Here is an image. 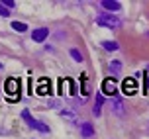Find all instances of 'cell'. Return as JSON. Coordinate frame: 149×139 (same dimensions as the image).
Masks as SVG:
<instances>
[{
	"mask_svg": "<svg viewBox=\"0 0 149 139\" xmlns=\"http://www.w3.org/2000/svg\"><path fill=\"white\" fill-rule=\"evenodd\" d=\"M4 88H6V100L8 102H18L20 90H22L20 81H18V79H8L6 84H4Z\"/></svg>",
	"mask_w": 149,
	"mask_h": 139,
	"instance_id": "1",
	"label": "cell"
},
{
	"mask_svg": "<svg viewBox=\"0 0 149 139\" xmlns=\"http://www.w3.org/2000/svg\"><path fill=\"white\" fill-rule=\"evenodd\" d=\"M96 24L102 26V28H108V29H118L122 26V20L116 14H100L96 18Z\"/></svg>",
	"mask_w": 149,
	"mask_h": 139,
	"instance_id": "2",
	"label": "cell"
},
{
	"mask_svg": "<svg viewBox=\"0 0 149 139\" xmlns=\"http://www.w3.org/2000/svg\"><path fill=\"white\" fill-rule=\"evenodd\" d=\"M22 120L30 125L31 129H37V131H41V133H49V127H47L45 124H41V122L33 120V117H31V114H30V110H22Z\"/></svg>",
	"mask_w": 149,
	"mask_h": 139,
	"instance_id": "3",
	"label": "cell"
},
{
	"mask_svg": "<svg viewBox=\"0 0 149 139\" xmlns=\"http://www.w3.org/2000/svg\"><path fill=\"white\" fill-rule=\"evenodd\" d=\"M102 92H104L106 96H118V84H116V79H112V76L104 79V82H102Z\"/></svg>",
	"mask_w": 149,
	"mask_h": 139,
	"instance_id": "4",
	"label": "cell"
},
{
	"mask_svg": "<svg viewBox=\"0 0 149 139\" xmlns=\"http://www.w3.org/2000/svg\"><path fill=\"white\" fill-rule=\"evenodd\" d=\"M122 92H124L126 96H134L135 92H137V79H135V76L126 79L124 84H122Z\"/></svg>",
	"mask_w": 149,
	"mask_h": 139,
	"instance_id": "5",
	"label": "cell"
},
{
	"mask_svg": "<svg viewBox=\"0 0 149 139\" xmlns=\"http://www.w3.org/2000/svg\"><path fill=\"white\" fill-rule=\"evenodd\" d=\"M36 92L39 96H47V94H53V88H51V81L49 79H39L37 81V88Z\"/></svg>",
	"mask_w": 149,
	"mask_h": 139,
	"instance_id": "6",
	"label": "cell"
},
{
	"mask_svg": "<svg viewBox=\"0 0 149 139\" xmlns=\"http://www.w3.org/2000/svg\"><path fill=\"white\" fill-rule=\"evenodd\" d=\"M59 116L65 120V122H69V124H79V116H77V112H73L71 108H65V110H61L59 112Z\"/></svg>",
	"mask_w": 149,
	"mask_h": 139,
	"instance_id": "7",
	"label": "cell"
},
{
	"mask_svg": "<svg viewBox=\"0 0 149 139\" xmlns=\"http://www.w3.org/2000/svg\"><path fill=\"white\" fill-rule=\"evenodd\" d=\"M47 35H49V29L47 28H37V29L31 31V39H33V41H45Z\"/></svg>",
	"mask_w": 149,
	"mask_h": 139,
	"instance_id": "8",
	"label": "cell"
},
{
	"mask_svg": "<svg viewBox=\"0 0 149 139\" xmlns=\"http://www.w3.org/2000/svg\"><path fill=\"white\" fill-rule=\"evenodd\" d=\"M81 94L84 96V98L90 96V86H88V76H86V73L81 74Z\"/></svg>",
	"mask_w": 149,
	"mask_h": 139,
	"instance_id": "9",
	"label": "cell"
},
{
	"mask_svg": "<svg viewBox=\"0 0 149 139\" xmlns=\"http://www.w3.org/2000/svg\"><path fill=\"white\" fill-rule=\"evenodd\" d=\"M61 92L63 94H74V86H73L71 79H63L61 81Z\"/></svg>",
	"mask_w": 149,
	"mask_h": 139,
	"instance_id": "10",
	"label": "cell"
},
{
	"mask_svg": "<svg viewBox=\"0 0 149 139\" xmlns=\"http://www.w3.org/2000/svg\"><path fill=\"white\" fill-rule=\"evenodd\" d=\"M81 133L84 139H90L92 135H94V127H92V124H88V122H84V124L81 125Z\"/></svg>",
	"mask_w": 149,
	"mask_h": 139,
	"instance_id": "11",
	"label": "cell"
},
{
	"mask_svg": "<svg viewBox=\"0 0 149 139\" xmlns=\"http://www.w3.org/2000/svg\"><path fill=\"white\" fill-rule=\"evenodd\" d=\"M102 6L106 8V10H110V12H118L120 8V2H114V0H104V2H102Z\"/></svg>",
	"mask_w": 149,
	"mask_h": 139,
	"instance_id": "12",
	"label": "cell"
},
{
	"mask_svg": "<svg viewBox=\"0 0 149 139\" xmlns=\"http://www.w3.org/2000/svg\"><path fill=\"white\" fill-rule=\"evenodd\" d=\"M102 104H104V96H102V94H96V102H94V110H92V114H94V116H100Z\"/></svg>",
	"mask_w": 149,
	"mask_h": 139,
	"instance_id": "13",
	"label": "cell"
},
{
	"mask_svg": "<svg viewBox=\"0 0 149 139\" xmlns=\"http://www.w3.org/2000/svg\"><path fill=\"white\" fill-rule=\"evenodd\" d=\"M114 112H118L120 116L124 114V102H122V98H118V96H114Z\"/></svg>",
	"mask_w": 149,
	"mask_h": 139,
	"instance_id": "14",
	"label": "cell"
},
{
	"mask_svg": "<svg viewBox=\"0 0 149 139\" xmlns=\"http://www.w3.org/2000/svg\"><path fill=\"white\" fill-rule=\"evenodd\" d=\"M102 47H104L106 51H118L120 49V45L116 41H102Z\"/></svg>",
	"mask_w": 149,
	"mask_h": 139,
	"instance_id": "15",
	"label": "cell"
},
{
	"mask_svg": "<svg viewBox=\"0 0 149 139\" xmlns=\"http://www.w3.org/2000/svg\"><path fill=\"white\" fill-rule=\"evenodd\" d=\"M120 71H122V63H120V61H112L110 63V73L112 74H120Z\"/></svg>",
	"mask_w": 149,
	"mask_h": 139,
	"instance_id": "16",
	"label": "cell"
},
{
	"mask_svg": "<svg viewBox=\"0 0 149 139\" xmlns=\"http://www.w3.org/2000/svg\"><path fill=\"white\" fill-rule=\"evenodd\" d=\"M12 28H14L16 31H20V33H24V31L28 29V26H26V24H22V22H12Z\"/></svg>",
	"mask_w": 149,
	"mask_h": 139,
	"instance_id": "17",
	"label": "cell"
},
{
	"mask_svg": "<svg viewBox=\"0 0 149 139\" xmlns=\"http://www.w3.org/2000/svg\"><path fill=\"white\" fill-rule=\"evenodd\" d=\"M149 92V71H145V79H143V94Z\"/></svg>",
	"mask_w": 149,
	"mask_h": 139,
	"instance_id": "18",
	"label": "cell"
},
{
	"mask_svg": "<svg viewBox=\"0 0 149 139\" xmlns=\"http://www.w3.org/2000/svg\"><path fill=\"white\" fill-rule=\"evenodd\" d=\"M71 57H73L74 61H77V63H81V61H82V55H81L79 51H77V49H71Z\"/></svg>",
	"mask_w": 149,
	"mask_h": 139,
	"instance_id": "19",
	"label": "cell"
},
{
	"mask_svg": "<svg viewBox=\"0 0 149 139\" xmlns=\"http://www.w3.org/2000/svg\"><path fill=\"white\" fill-rule=\"evenodd\" d=\"M0 16H10V12H8V8L0 2Z\"/></svg>",
	"mask_w": 149,
	"mask_h": 139,
	"instance_id": "20",
	"label": "cell"
},
{
	"mask_svg": "<svg viewBox=\"0 0 149 139\" xmlns=\"http://www.w3.org/2000/svg\"><path fill=\"white\" fill-rule=\"evenodd\" d=\"M2 4H4L6 8H14V6H16V2H14V0H4Z\"/></svg>",
	"mask_w": 149,
	"mask_h": 139,
	"instance_id": "21",
	"label": "cell"
},
{
	"mask_svg": "<svg viewBox=\"0 0 149 139\" xmlns=\"http://www.w3.org/2000/svg\"><path fill=\"white\" fill-rule=\"evenodd\" d=\"M49 106H51V108H53V106L57 108V106H59V100H51V102H49Z\"/></svg>",
	"mask_w": 149,
	"mask_h": 139,
	"instance_id": "22",
	"label": "cell"
},
{
	"mask_svg": "<svg viewBox=\"0 0 149 139\" xmlns=\"http://www.w3.org/2000/svg\"><path fill=\"white\" fill-rule=\"evenodd\" d=\"M0 69H2V63H0Z\"/></svg>",
	"mask_w": 149,
	"mask_h": 139,
	"instance_id": "23",
	"label": "cell"
}]
</instances>
